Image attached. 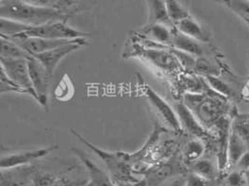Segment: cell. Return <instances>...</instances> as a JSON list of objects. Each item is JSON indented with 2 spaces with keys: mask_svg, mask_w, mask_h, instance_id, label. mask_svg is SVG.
<instances>
[{
  "mask_svg": "<svg viewBox=\"0 0 249 186\" xmlns=\"http://www.w3.org/2000/svg\"><path fill=\"white\" fill-rule=\"evenodd\" d=\"M58 146L53 145L46 148L14 152L11 154H7L5 155H3L1 157V163H0L1 170H12L15 168L25 167L35 160L48 155L51 152L56 150Z\"/></svg>",
  "mask_w": 249,
  "mask_h": 186,
  "instance_id": "ba28073f",
  "label": "cell"
},
{
  "mask_svg": "<svg viewBox=\"0 0 249 186\" xmlns=\"http://www.w3.org/2000/svg\"><path fill=\"white\" fill-rule=\"evenodd\" d=\"M0 88H1L0 89L1 93H20V94H28V95L32 96L31 93H29L27 90L19 87L14 82L12 81L3 70H1V85H0Z\"/></svg>",
  "mask_w": 249,
  "mask_h": 186,
  "instance_id": "d6a6232c",
  "label": "cell"
},
{
  "mask_svg": "<svg viewBox=\"0 0 249 186\" xmlns=\"http://www.w3.org/2000/svg\"><path fill=\"white\" fill-rule=\"evenodd\" d=\"M249 149L245 141L231 128V134L228 145V170L235 167L238 160Z\"/></svg>",
  "mask_w": 249,
  "mask_h": 186,
  "instance_id": "ffe728a7",
  "label": "cell"
},
{
  "mask_svg": "<svg viewBox=\"0 0 249 186\" xmlns=\"http://www.w3.org/2000/svg\"><path fill=\"white\" fill-rule=\"evenodd\" d=\"M30 55L21 46H18L12 40L1 36V52L0 58L28 59Z\"/></svg>",
  "mask_w": 249,
  "mask_h": 186,
  "instance_id": "cb8c5ba5",
  "label": "cell"
},
{
  "mask_svg": "<svg viewBox=\"0 0 249 186\" xmlns=\"http://www.w3.org/2000/svg\"><path fill=\"white\" fill-rule=\"evenodd\" d=\"M176 27L179 32H181L182 34L194 38L202 43L209 42L210 40L209 33H207L192 16L177 23Z\"/></svg>",
  "mask_w": 249,
  "mask_h": 186,
  "instance_id": "d6986e66",
  "label": "cell"
},
{
  "mask_svg": "<svg viewBox=\"0 0 249 186\" xmlns=\"http://www.w3.org/2000/svg\"><path fill=\"white\" fill-rule=\"evenodd\" d=\"M171 51L174 53L176 58L178 59L182 68L189 70V71H194L198 57L192 55L190 53H187L185 51L179 50V49L174 48V47L171 49Z\"/></svg>",
  "mask_w": 249,
  "mask_h": 186,
  "instance_id": "4dcf8cb0",
  "label": "cell"
},
{
  "mask_svg": "<svg viewBox=\"0 0 249 186\" xmlns=\"http://www.w3.org/2000/svg\"><path fill=\"white\" fill-rule=\"evenodd\" d=\"M227 7L249 27V0H213Z\"/></svg>",
  "mask_w": 249,
  "mask_h": 186,
  "instance_id": "d4e9b609",
  "label": "cell"
},
{
  "mask_svg": "<svg viewBox=\"0 0 249 186\" xmlns=\"http://www.w3.org/2000/svg\"><path fill=\"white\" fill-rule=\"evenodd\" d=\"M173 28L163 23H148L140 31V33L147 39L165 46L171 44Z\"/></svg>",
  "mask_w": 249,
  "mask_h": 186,
  "instance_id": "ac0fdd59",
  "label": "cell"
},
{
  "mask_svg": "<svg viewBox=\"0 0 249 186\" xmlns=\"http://www.w3.org/2000/svg\"><path fill=\"white\" fill-rule=\"evenodd\" d=\"M194 71L197 72L198 74L203 75L204 77L218 76V74H219L218 68L215 66V64L212 63L209 60L204 58V56L197 58L196 66H195Z\"/></svg>",
  "mask_w": 249,
  "mask_h": 186,
  "instance_id": "1f68e13d",
  "label": "cell"
},
{
  "mask_svg": "<svg viewBox=\"0 0 249 186\" xmlns=\"http://www.w3.org/2000/svg\"><path fill=\"white\" fill-rule=\"evenodd\" d=\"M231 130L245 141L249 148V115H240L236 112L231 119Z\"/></svg>",
  "mask_w": 249,
  "mask_h": 186,
  "instance_id": "83f0119b",
  "label": "cell"
},
{
  "mask_svg": "<svg viewBox=\"0 0 249 186\" xmlns=\"http://www.w3.org/2000/svg\"><path fill=\"white\" fill-rule=\"evenodd\" d=\"M167 186H187V175H178L174 177L172 182Z\"/></svg>",
  "mask_w": 249,
  "mask_h": 186,
  "instance_id": "f35d334b",
  "label": "cell"
},
{
  "mask_svg": "<svg viewBox=\"0 0 249 186\" xmlns=\"http://www.w3.org/2000/svg\"><path fill=\"white\" fill-rule=\"evenodd\" d=\"M175 111L178 115L181 125L182 130L194 136L195 138L209 137V132L201 124L198 118L193 114V111L185 105L184 102H178L175 104Z\"/></svg>",
  "mask_w": 249,
  "mask_h": 186,
  "instance_id": "4fadbf2b",
  "label": "cell"
},
{
  "mask_svg": "<svg viewBox=\"0 0 249 186\" xmlns=\"http://www.w3.org/2000/svg\"><path fill=\"white\" fill-rule=\"evenodd\" d=\"M9 39L12 40L14 43H16L18 46H21L25 51H27L30 55L33 56L36 54L43 53L51 49L56 48L58 46L74 42L79 38L77 39H45V38H38V37L16 36Z\"/></svg>",
  "mask_w": 249,
  "mask_h": 186,
  "instance_id": "8fae6325",
  "label": "cell"
},
{
  "mask_svg": "<svg viewBox=\"0 0 249 186\" xmlns=\"http://www.w3.org/2000/svg\"><path fill=\"white\" fill-rule=\"evenodd\" d=\"M232 116L226 115L222 116L215 122V126L213 127L216 129L217 165L220 173H225L228 171V145L231 128Z\"/></svg>",
  "mask_w": 249,
  "mask_h": 186,
  "instance_id": "9c48e42d",
  "label": "cell"
},
{
  "mask_svg": "<svg viewBox=\"0 0 249 186\" xmlns=\"http://www.w3.org/2000/svg\"><path fill=\"white\" fill-rule=\"evenodd\" d=\"M165 4L169 19L175 25L182 20L191 17L189 10L179 2V0H166Z\"/></svg>",
  "mask_w": 249,
  "mask_h": 186,
  "instance_id": "f1b7e54d",
  "label": "cell"
},
{
  "mask_svg": "<svg viewBox=\"0 0 249 186\" xmlns=\"http://www.w3.org/2000/svg\"><path fill=\"white\" fill-rule=\"evenodd\" d=\"M185 173L180 163L177 161H168L160 165L154 170H150L147 175V183L149 186H158L170 179L178 175Z\"/></svg>",
  "mask_w": 249,
  "mask_h": 186,
  "instance_id": "9a60e30c",
  "label": "cell"
},
{
  "mask_svg": "<svg viewBox=\"0 0 249 186\" xmlns=\"http://www.w3.org/2000/svg\"><path fill=\"white\" fill-rule=\"evenodd\" d=\"M191 171L195 174L202 176L207 180L217 182L220 177V171L217 163L208 158H200L199 160L190 165Z\"/></svg>",
  "mask_w": 249,
  "mask_h": 186,
  "instance_id": "44dd1931",
  "label": "cell"
},
{
  "mask_svg": "<svg viewBox=\"0 0 249 186\" xmlns=\"http://www.w3.org/2000/svg\"><path fill=\"white\" fill-rule=\"evenodd\" d=\"M118 186H147V180H141L136 183H117Z\"/></svg>",
  "mask_w": 249,
  "mask_h": 186,
  "instance_id": "ab89813d",
  "label": "cell"
},
{
  "mask_svg": "<svg viewBox=\"0 0 249 186\" xmlns=\"http://www.w3.org/2000/svg\"><path fill=\"white\" fill-rule=\"evenodd\" d=\"M87 1L91 2V0H59L55 9L71 18L77 12L83 11L82 3L86 5Z\"/></svg>",
  "mask_w": 249,
  "mask_h": 186,
  "instance_id": "f546056e",
  "label": "cell"
},
{
  "mask_svg": "<svg viewBox=\"0 0 249 186\" xmlns=\"http://www.w3.org/2000/svg\"><path fill=\"white\" fill-rule=\"evenodd\" d=\"M218 186V185H216V186Z\"/></svg>",
  "mask_w": 249,
  "mask_h": 186,
  "instance_id": "b9f144b4",
  "label": "cell"
},
{
  "mask_svg": "<svg viewBox=\"0 0 249 186\" xmlns=\"http://www.w3.org/2000/svg\"><path fill=\"white\" fill-rule=\"evenodd\" d=\"M233 169L243 172L249 170V149L241 156V158L238 160L237 164Z\"/></svg>",
  "mask_w": 249,
  "mask_h": 186,
  "instance_id": "74e56055",
  "label": "cell"
},
{
  "mask_svg": "<svg viewBox=\"0 0 249 186\" xmlns=\"http://www.w3.org/2000/svg\"><path fill=\"white\" fill-rule=\"evenodd\" d=\"M184 103L206 129L213 128L215 122L226 115H233L237 111L231 108L229 99L213 92L204 93H186Z\"/></svg>",
  "mask_w": 249,
  "mask_h": 186,
  "instance_id": "6da1fadb",
  "label": "cell"
},
{
  "mask_svg": "<svg viewBox=\"0 0 249 186\" xmlns=\"http://www.w3.org/2000/svg\"><path fill=\"white\" fill-rule=\"evenodd\" d=\"M1 70H3L9 78L19 87L27 90L37 102V96L35 93L30 80L27 59L0 58Z\"/></svg>",
  "mask_w": 249,
  "mask_h": 186,
  "instance_id": "5b68a950",
  "label": "cell"
},
{
  "mask_svg": "<svg viewBox=\"0 0 249 186\" xmlns=\"http://www.w3.org/2000/svg\"><path fill=\"white\" fill-rule=\"evenodd\" d=\"M2 172L1 186H34V175L32 169L29 167H20Z\"/></svg>",
  "mask_w": 249,
  "mask_h": 186,
  "instance_id": "2e32d148",
  "label": "cell"
},
{
  "mask_svg": "<svg viewBox=\"0 0 249 186\" xmlns=\"http://www.w3.org/2000/svg\"><path fill=\"white\" fill-rule=\"evenodd\" d=\"M204 78L207 85L213 92L225 97L229 100L232 97L235 98L236 94L234 93L233 89L226 81L219 78L217 76H206Z\"/></svg>",
  "mask_w": 249,
  "mask_h": 186,
  "instance_id": "4316f807",
  "label": "cell"
},
{
  "mask_svg": "<svg viewBox=\"0 0 249 186\" xmlns=\"http://www.w3.org/2000/svg\"><path fill=\"white\" fill-rule=\"evenodd\" d=\"M166 0H147L148 6V23H159L166 24L169 27L176 25L171 22L166 11Z\"/></svg>",
  "mask_w": 249,
  "mask_h": 186,
  "instance_id": "7402d4cb",
  "label": "cell"
},
{
  "mask_svg": "<svg viewBox=\"0 0 249 186\" xmlns=\"http://www.w3.org/2000/svg\"><path fill=\"white\" fill-rule=\"evenodd\" d=\"M72 150L76 153L87 170L89 175L87 186H118L112 178L107 174L96 164L92 162L84 153L77 148H73Z\"/></svg>",
  "mask_w": 249,
  "mask_h": 186,
  "instance_id": "5bb4252c",
  "label": "cell"
},
{
  "mask_svg": "<svg viewBox=\"0 0 249 186\" xmlns=\"http://www.w3.org/2000/svg\"><path fill=\"white\" fill-rule=\"evenodd\" d=\"M87 185H88V180L74 181L66 177H61V178H56V180L54 181V183L52 186H86Z\"/></svg>",
  "mask_w": 249,
  "mask_h": 186,
  "instance_id": "d590c367",
  "label": "cell"
},
{
  "mask_svg": "<svg viewBox=\"0 0 249 186\" xmlns=\"http://www.w3.org/2000/svg\"><path fill=\"white\" fill-rule=\"evenodd\" d=\"M26 4H30L41 8H56L59 0H21Z\"/></svg>",
  "mask_w": 249,
  "mask_h": 186,
  "instance_id": "8d00e7d4",
  "label": "cell"
},
{
  "mask_svg": "<svg viewBox=\"0 0 249 186\" xmlns=\"http://www.w3.org/2000/svg\"><path fill=\"white\" fill-rule=\"evenodd\" d=\"M216 185L215 181L207 180L192 171L187 174V186H215Z\"/></svg>",
  "mask_w": 249,
  "mask_h": 186,
  "instance_id": "e575fe53",
  "label": "cell"
},
{
  "mask_svg": "<svg viewBox=\"0 0 249 186\" xmlns=\"http://www.w3.org/2000/svg\"><path fill=\"white\" fill-rule=\"evenodd\" d=\"M86 44H87V42H86L85 38H79V39L75 40L74 42L58 46L56 48L51 49V50L46 51L43 53L33 55V57L41 62V64L49 72L50 76L53 78V73L56 69L58 64L60 63V62L65 57H67L72 52L78 50L81 46H83Z\"/></svg>",
  "mask_w": 249,
  "mask_h": 186,
  "instance_id": "52a82bcc",
  "label": "cell"
},
{
  "mask_svg": "<svg viewBox=\"0 0 249 186\" xmlns=\"http://www.w3.org/2000/svg\"><path fill=\"white\" fill-rule=\"evenodd\" d=\"M0 17L31 26L52 22H67L70 18L54 8H41L21 0H1Z\"/></svg>",
  "mask_w": 249,
  "mask_h": 186,
  "instance_id": "7a4b0ae2",
  "label": "cell"
},
{
  "mask_svg": "<svg viewBox=\"0 0 249 186\" xmlns=\"http://www.w3.org/2000/svg\"><path fill=\"white\" fill-rule=\"evenodd\" d=\"M138 54L146 59L153 65L167 73H176L181 69V65L172 51L161 48L138 47Z\"/></svg>",
  "mask_w": 249,
  "mask_h": 186,
  "instance_id": "30bf717a",
  "label": "cell"
},
{
  "mask_svg": "<svg viewBox=\"0 0 249 186\" xmlns=\"http://www.w3.org/2000/svg\"><path fill=\"white\" fill-rule=\"evenodd\" d=\"M31 25H27L24 23H19L12 21L9 19L1 18L0 23V31H1V36L12 38L18 35H21L25 33L27 30H29Z\"/></svg>",
  "mask_w": 249,
  "mask_h": 186,
  "instance_id": "484cf974",
  "label": "cell"
},
{
  "mask_svg": "<svg viewBox=\"0 0 249 186\" xmlns=\"http://www.w3.org/2000/svg\"><path fill=\"white\" fill-rule=\"evenodd\" d=\"M245 175H246V178H247V183H248V186H249V170H248L247 171H245Z\"/></svg>",
  "mask_w": 249,
  "mask_h": 186,
  "instance_id": "60d3db41",
  "label": "cell"
},
{
  "mask_svg": "<svg viewBox=\"0 0 249 186\" xmlns=\"http://www.w3.org/2000/svg\"><path fill=\"white\" fill-rule=\"evenodd\" d=\"M172 33L171 45L174 48L185 51L196 57L204 56V47L202 45V42L182 34L176 26L173 28Z\"/></svg>",
  "mask_w": 249,
  "mask_h": 186,
  "instance_id": "e0dca14e",
  "label": "cell"
},
{
  "mask_svg": "<svg viewBox=\"0 0 249 186\" xmlns=\"http://www.w3.org/2000/svg\"><path fill=\"white\" fill-rule=\"evenodd\" d=\"M145 95L147 96L148 102L152 107L157 111L159 116H160L163 121L170 127L173 130L178 132L181 131L182 128L180 122L178 120V115L176 111L168 105L156 92H154L150 87L147 85L145 86L144 89Z\"/></svg>",
  "mask_w": 249,
  "mask_h": 186,
  "instance_id": "7c38bea8",
  "label": "cell"
},
{
  "mask_svg": "<svg viewBox=\"0 0 249 186\" xmlns=\"http://www.w3.org/2000/svg\"><path fill=\"white\" fill-rule=\"evenodd\" d=\"M89 33H84L69 26L67 22H52L38 26H31L29 30L18 36L38 37L45 39H77L89 36ZM16 37V36H15Z\"/></svg>",
  "mask_w": 249,
  "mask_h": 186,
  "instance_id": "277c9868",
  "label": "cell"
},
{
  "mask_svg": "<svg viewBox=\"0 0 249 186\" xmlns=\"http://www.w3.org/2000/svg\"><path fill=\"white\" fill-rule=\"evenodd\" d=\"M205 151L204 141L199 138L190 140L184 147L183 159L187 165H191L193 162L202 158Z\"/></svg>",
  "mask_w": 249,
  "mask_h": 186,
  "instance_id": "603a6c76",
  "label": "cell"
},
{
  "mask_svg": "<svg viewBox=\"0 0 249 186\" xmlns=\"http://www.w3.org/2000/svg\"><path fill=\"white\" fill-rule=\"evenodd\" d=\"M223 185L224 186H248L245 172L234 169L225 176Z\"/></svg>",
  "mask_w": 249,
  "mask_h": 186,
  "instance_id": "836d02e7",
  "label": "cell"
},
{
  "mask_svg": "<svg viewBox=\"0 0 249 186\" xmlns=\"http://www.w3.org/2000/svg\"><path fill=\"white\" fill-rule=\"evenodd\" d=\"M30 80L32 83L35 93L37 96V103L43 107H48V93L49 85L52 77L45 67L36 59L31 56L27 59Z\"/></svg>",
  "mask_w": 249,
  "mask_h": 186,
  "instance_id": "8992f818",
  "label": "cell"
},
{
  "mask_svg": "<svg viewBox=\"0 0 249 186\" xmlns=\"http://www.w3.org/2000/svg\"><path fill=\"white\" fill-rule=\"evenodd\" d=\"M71 133L105 163L107 169L116 183H136L139 181L133 174L132 165L128 160L127 153L103 150L87 140L74 129H71Z\"/></svg>",
  "mask_w": 249,
  "mask_h": 186,
  "instance_id": "3957f363",
  "label": "cell"
}]
</instances>
